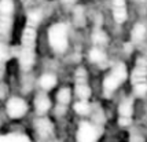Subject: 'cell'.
I'll return each mask as SVG.
<instances>
[{
  "label": "cell",
  "instance_id": "1",
  "mask_svg": "<svg viewBox=\"0 0 147 142\" xmlns=\"http://www.w3.org/2000/svg\"><path fill=\"white\" fill-rule=\"evenodd\" d=\"M34 43H36V25L26 22V28L22 35V46L19 50V64L24 69H29L34 61Z\"/></svg>",
  "mask_w": 147,
  "mask_h": 142
},
{
  "label": "cell",
  "instance_id": "2",
  "mask_svg": "<svg viewBox=\"0 0 147 142\" xmlns=\"http://www.w3.org/2000/svg\"><path fill=\"white\" fill-rule=\"evenodd\" d=\"M132 87L138 97L147 94V58L142 57L136 61L132 72Z\"/></svg>",
  "mask_w": 147,
  "mask_h": 142
},
{
  "label": "cell",
  "instance_id": "3",
  "mask_svg": "<svg viewBox=\"0 0 147 142\" xmlns=\"http://www.w3.org/2000/svg\"><path fill=\"white\" fill-rule=\"evenodd\" d=\"M127 79V68L124 64H117L111 68L109 75L103 80V90L106 92V95H109L111 92H114Z\"/></svg>",
  "mask_w": 147,
  "mask_h": 142
},
{
  "label": "cell",
  "instance_id": "4",
  "mask_svg": "<svg viewBox=\"0 0 147 142\" xmlns=\"http://www.w3.org/2000/svg\"><path fill=\"white\" fill-rule=\"evenodd\" d=\"M67 29L65 24H55L50 28L48 32V39H50V44L52 48L58 52H62L66 50L67 47Z\"/></svg>",
  "mask_w": 147,
  "mask_h": 142
},
{
  "label": "cell",
  "instance_id": "5",
  "mask_svg": "<svg viewBox=\"0 0 147 142\" xmlns=\"http://www.w3.org/2000/svg\"><path fill=\"white\" fill-rule=\"evenodd\" d=\"M13 10L14 6L11 0H0V37L3 36V40L7 39L10 32Z\"/></svg>",
  "mask_w": 147,
  "mask_h": 142
},
{
  "label": "cell",
  "instance_id": "6",
  "mask_svg": "<svg viewBox=\"0 0 147 142\" xmlns=\"http://www.w3.org/2000/svg\"><path fill=\"white\" fill-rule=\"evenodd\" d=\"M99 138V131L94 124L88 122H83L77 131V141L78 142H96Z\"/></svg>",
  "mask_w": 147,
  "mask_h": 142
},
{
  "label": "cell",
  "instance_id": "7",
  "mask_svg": "<svg viewBox=\"0 0 147 142\" xmlns=\"http://www.w3.org/2000/svg\"><path fill=\"white\" fill-rule=\"evenodd\" d=\"M76 92L78 98H81L84 101H87V98L90 97L91 90L87 84V73L83 68L78 69L76 73Z\"/></svg>",
  "mask_w": 147,
  "mask_h": 142
},
{
  "label": "cell",
  "instance_id": "8",
  "mask_svg": "<svg viewBox=\"0 0 147 142\" xmlns=\"http://www.w3.org/2000/svg\"><path fill=\"white\" fill-rule=\"evenodd\" d=\"M26 110H28V105L21 98H11L7 102V113L13 119H18V117L24 116Z\"/></svg>",
  "mask_w": 147,
  "mask_h": 142
},
{
  "label": "cell",
  "instance_id": "9",
  "mask_svg": "<svg viewBox=\"0 0 147 142\" xmlns=\"http://www.w3.org/2000/svg\"><path fill=\"white\" fill-rule=\"evenodd\" d=\"M132 113H134V106H132V101L131 99H125L122 101L118 109V115H120V124L121 126H129L132 122Z\"/></svg>",
  "mask_w": 147,
  "mask_h": 142
},
{
  "label": "cell",
  "instance_id": "10",
  "mask_svg": "<svg viewBox=\"0 0 147 142\" xmlns=\"http://www.w3.org/2000/svg\"><path fill=\"white\" fill-rule=\"evenodd\" d=\"M127 4L125 0H113V15H114L115 22L122 24L127 20Z\"/></svg>",
  "mask_w": 147,
  "mask_h": 142
},
{
  "label": "cell",
  "instance_id": "11",
  "mask_svg": "<svg viewBox=\"0 0 147 142\" xmlns=\"http://www.w3.org/2000/svg\"><path fill=\"white\" fill-rule=\"evenodd\" d=\"M34 103H36V108H37L38 112H47V110L50 109V106H51V102H50V99H48V97L45 95V94H38L37 97H36V101H34Z\"/></svg>",
  "mask_w": 147,
  "mask_h": 142
},
{
  "label": "cell",
  "instance_id": "12",
  "mask_svg": "<svg viewBox=\"0 0 147 142\" xmlns=\"http://www.w3.org/2000/svg\"><path fill=\"white\" fill-rule=\"evenodd\" d=\"M0 142H30V141L24 134H7V135H0Z\"/></svg>",
  "mask_w": 147,
  "mask_h": 142
},
{
  "label": "cell",
  "instance_id": "13",
  "mask_svg": "<svg viewBox=\"0 0 147 142\" xmlns=\"http://www.w3.org/2000/svg\"><path fill=\"white\" fill-rule=\"evenodd\" d=\"M55 84H57V79L52 75H43L40 77V86L43 90H51V88H54Z\"/></svg>",
  "mask_w": 147,
  "mask_h": 142
},
{
  "label": "cell",
  "instance_id": "14",
  "mask_svg": "<svg viewBox=\"0 0 147 142\" xmlns=\"http://www.w3.org/2000/svg\"><path fill=\"white\" fill-rule=\"evenodd\" d=\"M90 59L92 62H95V64H102L103 61L106 59V55H105V52H103L100 48L95 47V48H92L90 52Z\"/></svg>",
  "mask_w": 147,
  "mask_h": 142
},
{
  "label": "cell",
  "instance_id": "15",
  "mask_svg": "<svg viewBox=\"0 0 147 142\" xmlns=\"http://www.w3.org/2000/svg\"><path fill=\"white\" fill-rule=\"evenodd\" d=\"M37 130L40 134H43V135H48L50 132H51L52 130V126L51 123L48 122V120H45V119H40L37 122Z\"/></svg>",
  "mask_w": 147,
  "mask_h": 142
},
{
  "label": "cell",
  "instance_id": "16",
  "mask_svg": "<svg viewBox=\"0 0 147 142\" xmlns=\"http://www.w3.org/2000/svg\"><path fill=\"white\" fill-rule=\"evenodd\" d=\"M74 110H76L78 115H88L91 110V106L90 103L87 102V101H84V99H81V101H78V102L74 103Z\"/></svg>",
  "mask_w": 147,
  "mask_h": 142
},
{
  "label": "cell",
  "instance_id": "17",
  "mask_svg": "<svg viewBox=\"0 0 147 142\" xmlns=\"http://www.w3.org/2000/svg\"><path fill=\"white\" fill-rule=\"evenodd\" d=\"M144 33H146L144 25L138 24V25L132 29V40H134V41H140V40L144 37Z\"/></svg>",
  "mask_w": 147,
  "mask_h": 142
},
{
  "label": "cell",
  "instance_id": "18",
  "mask_svg": "<svg viewBox=\"0 0 147 142\" xmlns=\"http://www.w3.org/2000/svg\"><path fill=\"white\" fill-rule=\"evenodd\" d=\"M57 98H58V101H59V103L66 105V103L70 101V90H69V88H62V90H59Z\"/></svg>",
  "mask_w": 147,
  "mask_h": 142
},
{
  "label": "cell",
  "instance_id": "19",
  "mask_svg": "<svg viewBox=\"0 0 147 142\" xmlns=\"http://www.w3.org/2000/svg\"><path fill=\"white\" fill-rule=\"evenodd\" d=\"M10 50H8V47H7L4 43H1L0 41V64L1 62H6L7 59L10 58Z\"/></svg>",
  "mask_w": 147,
  "mask_h": 142
},
{
  "label": "cell",
  "instance_id": "20",
  "mask_svg": "<svg viewBox=\"0 0 147 142\" xmlns=\"http://www.w3.org/2000/svg\"><path fill=\"white\" fill-rule=\"evenodd\" d=\"M94 40H95V43L98 46H102L103 43H106V36H105V33L103 32H95V35H94Z\"/></svg>",
  "mask_w": 147,
  "mask_h": 142
}]
</instances>
